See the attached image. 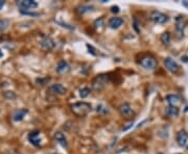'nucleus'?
<instances>
[{"instance_id": "1", "label": "nucleus", "mask_w": 188, "mask_h": 154, "mask_svg": "<svg viewBox=\"0 0 188 154\" xmlns=\"http://www.w3.org/2000/svg\"><path fill=\"white\" fill-rule=\"evenodd\" d=\"M71 110L78 117H85L91 112V105L87 102H78L71 105Z\"/></svg>"}, {"instance_id": "2", "label": "nucleus", "mask_w": 188, "mask_h": 154, "mask_svg": "<svg viewBox=\"0 0 188 154\" xmlns=\"http://www.w3.org/2000/svg\"><path fill=\"white\" fill-rule=\"evenodd\" d=\"M109 82V76L106 74H101V75H97L92 81V88L95 91H101L104 89Z\"/></svg>"}, {"instance_id": "3", "label": "nucleus", "mask_w": 188, "mask_h": 154, "mask_svg": "<svg viewBox=\"0 0 188 154\" xmlns=\"http://www.w3.org/2000/svg\"><path fill=\"white\" fill-rule=\"evenodd\" d=\"M140 65L146 70H154L157 67V61L150 55H145L140 58Z\"/></svg>"}, {"instance_id": "4", "label": "nucleus", "mask_w": 188, "mask_h": 154, "mask_svg": "<svg viewBox=\"0 0 188 154\" xmlns=\"http://www.w3.org/2000/svg\"><path fill=\"white\" fill-rule=\"evenodd\" d=\"M150 18L152 21H154L157 24H164V23H166V22L168 21V17L165 15V14L160 13V12H157V11L150 13Z\"/></svg>"}, {"instance_id": "5", "label": "nucleus", "mask_w": 188, "mask_h": 154, "mask_svg": "<svg viewBox=\"0 0 188 154\" xmlns=\"http://www.w3.org/2000/svg\"><path fill=\"white\" fill-rule=\"evenodd\" d=\"M118 110H119V113H120V115L125 119H132L134 115H135V113H134V110L132 109V107H131V105L129 103L121 104L120 106L118 107Z\"/></svg>"}, {"instance_id": "6", "label": "nucleus", "mask_w": 188, "mask_h": 154, "mask_svg": "<svg viewBox=\"0 0 188 154\" xmlns=\"http://www.w3.org/2000/svg\"><path fill=\"white\" fill-rule=\"evenodd\" d=\"M48 92L52 94V95H64V94L67 92V89L61 83H56V84H51L50 87L48 88Z\"/></svg>"}, {"instance_id": "7", "label": "nucleus", "mask_w": 188, "mask_h": 154, "mask_svg": "<svg viewBox=\"0 0 188 154\" xmlns=\"http://www.w3.org/2000/svg\"><path fill=\"white\" fill-rule=\"evenodd\" d=\"M17 5L22 10H33V8H36L38 6V3L34 0H20V1L17 2Z\"/></svg>"}, {"instance_id": "8", "label": "nucleus", "mask_w": 188, "mask_h": 154, "mask_svg": "<svg viewBox=\"0 0 188 154\" xmlns=\"http://www.w3.org/2000/svg\"><path fill=\"white\" fill-rule=\"evenodd\" d=\"M164 65L166 67V69L170 71L172 73H177L179 71V65L170 58H166L164 59Z\"/></svg>"}, {"instance_id": "9", "label": "nucleus", "mask_w": 188, "mask_h": 154, "mask_svg": "<svg viewBox=\"0 0 188 154\" xmlns=\"http://www.w3.org/2000/svg\"><path fill=\"white\" fill-rule=\"evenodd\" d=\"M40 43H41L42 48L45 49V50H51V49H53L55 46H56L53 40L48 38V36H45V38H43L41 40V42H40Z\"/></svg>"}, {"instance_id": "10", "label": "nucleus", "mask_w": 188, "mask_h": 154, "mask_svg": "<svg viewBox=\"0 0 188 154\" xmlns=\"http://www.w3.org/2000/svg\"><path fill=\"white\" fill-rule=\"evenodd\" d=\"M187 141H188V135H187L186 131L183 130V129L179 131L178 135H177V142H178V144L183 147L186 145Z\"/></svg>"}, {"instance_id": "11", "label": "nucleus", "mask_w": 188, "mask_h": 154, "mask_svg": "<svg viewBox=\"0 0 188 154\" xmlns=\"http://www.w3.org/2000/svg\"><path fill=\"white\" fill-rule=\"evenodd\" d=\"M123 24V20L119 17H114V18H111L109 21V26L112 28V29H117Z\"/></svg>"}, {"instance_id": "12", "label": "nucleus", "mask_w": 188, "mask_h": 154, "mask_svg": "<svg viewBox=\"0 0 188 154\" xmlns=\"http://www.w3.org/2000/svg\"><path fill=\"white\" fill-rule=\"evenodd\" d=\"M69 70H70V66L65 61H61L58 64V67H56V72L60 74L67 73V72H69Z\"/></svg>"}, {"instance_id": "13", "label": "nucleus", "mask_w": 188, "mask_h": 154, "mask_svg": "<svg viewBox=\"0 0 188 154\" xmlns=\"http://www.w3.org/2000/svg\"><path fill=\"white\" fill-rule=\"evenodd\" d=\"M39 135H40V131L39 130H35V131H31V132L28 135V139L31 142V144L35 145V146H40V141H39Z\"/></svg>"}, {"instance_id": "14", "label": "nucleus", "mask_w": 188, "mask_h": 154, "mask_svg": "<svg viewBox=\"0 0 188 154\" xmlns=\"http://www.w3.org/2000/svg\"><path fill=\"white\" fill-rule=\"evenodd\" d=\"M55 139H56V141L59 143L61 146H63V147H67V139H66V138H65V135H63L62 132H56L55 133Z\"/></svg>"}, {"instance_id": "15", "label": "nucleus", "mask_w": 188, "mask_h": 154, "mask_svg": "<svg viewBox=\"0 0 188 154\" xmlns=\"http://www.w3.org/2000/svg\"><path fill=\"white\" fill-rule=\"evenodd\" d=\"M184 27H185V22H184L183 17L179 16L176 20V29L179 33H182L184 30Z\"/></svg>"}, {"instance_id": "16", "label": "nucleus", "mask_w": 188, "mask_h": 154, "mask_svg": "<svg viewBox=\"0 0 188 154\" xmlns=\"http://www.w3.org/2000/svg\"><path fill=\"white\" fill-rule=\"evenodd\" d=\"M26 113H27V110L26 109H19V110H17V112L14 113L13 120H14V121H16V122L21 121V120L25 117V115H26Z\"/></svg>"}, {"instance_id": "17", "label": "nucleus", "mask_w": 188, "mask_h": 154, "mask_svg": "<svg viewBox=\"0 0 188 154\" xmlns=\"http://www.w3.org/2000/svg\"><path fill=\"white\" fill-rule=\"evenodd\" d=\"M166 115L170 117V118H175V117L179 116V109L177 106H172V105H169L168 107L166 108Z\"/></svg>"}, {"instance_id": "18", "label": "nucleus", "mask_w": 188, "mask_h": 154, "mask_svg": "<svg viewBox=\"0 0 188 154\" xmlns=\"http://www.w3.org/2000/svg\"><path fill=\"white\" fill-rule=\"evenodd\" d=\"M166 100L168 101V103L172 106H176V104H178L180 102V97L178 95H168L166 96Z\"/></svg>"}, {"instance_id": "19", "label": "nucleus", "mask_w": 188, "mask_h": 154, "mask_svg": "<svg viewBox=\"0 0 188 154\" xmlns=\"http://www.w3.org/2000/svg\"><path fill=\"white\" fill-rule=\"evenodd\" d=\"M161 42L164 45H169L170 43V33L169 32H164L161 36Z\"/></svg>"}, {"instance_id": "20", "label": "nucleus", "mask_w": 188, "mask_h": 154, "mask_svg": "<svg viewBox=\"0 0 188 154\" xmlns=\"http://www.w3.org/2000/svg\"><path fill=\"white\" fill-rule=\"evenodd\" d=\"M92 8H93V6H91V5H82V6H79L78 8V12L79 14H85V13L91 12Z\"/></svg>"}, {"instance_id": "21", "label": "nucleus", "mask_w": 188, "mask_h": 154, "mask_svg": "<svg viewBox=\"0 0 188 154\" xmlns=\"http://www.w3.org/2000/svg\"><path fill=\"white\" fill-rule=\"evenodd\" d=\"M8 25H10V21H8V20L7 19L0 20V31L5 30L8 27Z\"/></svg>"}, {"instance_id": "22", "label": "nucleus", "mask_w": 188, "mask_h": 154, "mask_svg": "<svg viewBox=\"0 0 188 154\" xmlns=\"http://www.w3.org/2000/svg\"><path fill=\"white\" fill-rule=\"evenodd\" d=\"M89 94H90L89 88H83V89H81V91H79V96H81L82 98H86V97L89 96Z\"/></svg>"}, {"instance_id": "23", "label": "nucleus", "mask_w": 188, "mask_h": 154, "mask_svg": "<svg viewBox=\"0 0 188 154\" xmlns=\"http://www.w3.org/2000/svg\"><path fill=\"white\" fill-rule=\"evenodd\" d=\"M49 80H50L49 77H45V78H38L36 80V82H37V83H39V84H41V85H44V84H46Z\"/></svg>"}, {"instance_id": "24", "label": "nucleus", "mask_w": 188, "mask_h": 154, "mask_svg": "<svg viewBox=\"0 0 188 154\" xmlns=\"http://www.w3.org/2000/svg\"><path fill=\"white\" fill-rule=\"evenodd\" d=\"M108 108L104 105H98L97 106V113H108Z\"/></svg>"}, {"instance_id": "25", "label": "nucleus", "mask_w": 188, "mask_h": 154, "mask_svg": "<svg viewBox=\"0 0 188 154\" xmlns=\"http://www.w3.org/2000/svg\"><path fill=\"white\" fill-rule=\"evenodd\" d=\"M94 25H95V27H101L104 25V19L101 18L99 20H96L95 22H94Z\"/></svg>"}, {"instance_id": "26", "label": "nucleus", "mask_w": 188, "mask_h": 154, "mask_svg": "<svg viewBox=\"0 0 188 154\" xmlns=\"http://www.w3.org/2000/svg\"><path fill=\"white\" fill-rule=\"evenodd\" d=\"M87 47H88V49H89V52H91L93 54V55H95V50H94V48L92 47V46H90V45H87Z\"/></svg>"}, {"instance_id": "27", "label": "nucleus", "mask_w": 188, "mask_h": 154, "mask_svg": "<svg viewBox=\"0 0 188 154\" xmlns=\"http://www.w3.org/2000/svg\"><path fill=\"white\" fill-rule=\"evenodd\" d=\"M111 12H112V13H118L119 12V7L118 6H112V8H111Z\"/></svg>"}, {"instance_id": "28", "label": "nucleus", "mask_w": 188, "mask_h": 154, "mask_svg": "<svg viewBox=\"0 0 188 154\" xmlns=\"http://www.w3.org/2000/svg\"><path fill=\"white\" fill-rule=\"evenodd\" d=\"M4 0H0V10H1L2 7H3V5H4Z\"/></svg>"}, {"instance_id": "29", "label": "nucleus", "mask_w": 188, "mask_h": 154, "mask_svg": "<svg viewBox=\"0 0 188 154\" xmlns=\"http://www.w3.org/2000/svg\"><path fill=\"white\" fill-rule=\"evenodd\" d=\"M182 3H183L184 6H186V7L188 8V1H183V2H182Z\"/></svg>"}, {"instance_id": "30", "label": "nucleus", "mask_w": 188, "mask_h": 154, "mask_svg": "<svg viewBox=\"0 0 188 154\" xmlns=\"http://www.w3.org/2000/svg\"><path fill=\"white\" fill-rule=\"evenodd\" d=\"M2 56H3V53H2V51H1V49H0V58H2Z\"/></svg>"}, {"instance_id": "31", "label": "nucleus", "mask_w": 188, "mask_h": 154, "mask_svg": "<svg viewBox=\"0 0 188 154\" xmlns=\"http://www.w3.org/2000/svg\"><path fill=\"white\" fill-rule=\"evenodd\" d=\"M187 149H188V146H187Z\"/></svg>"}]
</instances>
